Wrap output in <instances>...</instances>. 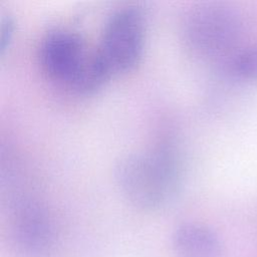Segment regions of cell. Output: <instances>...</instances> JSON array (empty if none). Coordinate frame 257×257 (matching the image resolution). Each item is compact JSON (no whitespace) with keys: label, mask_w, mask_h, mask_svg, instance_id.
Segmentation results:
<instances>
[{"label":"cell","mask_w":257,"mask_h":257,"mask_svg":"<svg viewBox=\"0 0 257 257\" xmlns=\"http://www.w3.org/2000/svg\"><path fill=\"white\" fill-rule=\"evenodd\" d=\"M116 187L126 201L141 210L166 206L177 194L181 167L165 147L121 156L113 168Z\"/></svg>","instance_id":"obj_1"},{"label":"cell","mask_w":257,"mask_h":257,"mask_svg":"<svg viewBox=\"0 0 257 257\" xmlns=\"http://www.w3.org/2000/svg\"><path fill=\"white\" fill-rule=\"evenodd\" d=\"M181 33L186 47L194 55L226 62L240 49L244 20L231 4L220 1L200 2L186 11Z\"/></svg>","instance_id":"obj_3"},{"label":"cell","mask_w":257,"mask_h":257,"mask_svg":"<svg viewBox=\"0 0 257 257\" xmlns=\"http://www.w3.org/2000/svg\"><path fill=\"white\" fill-rule=\"evenodd\" d=\"M225 64L232 75L244 80H257V43L240 48Z\"/></svg>","instance_id":"obj_7"},{"label":"cell","mask_w":257,"mask_h":257,"mask_svg":"<svg viewBox=\"0 0 257 257\" xmlns=\"http://www.w3.org/2000/svg\"><path fill=\"white\" fill-rule=\"evenodd\" d=\"M146 42V18L137 5H124L107 17L97 49L111 74L134 68Z\"/></svg>","instance_id":"obj_4"},{"label":"cell","mask_w":257,"mask_h":257,"mask_svg":"<svg viewBox=\"0 0 257 257\" xmlns=\"http://www.w3.org/2000/svg\"><path fill=\"white\" fill-rule=\"evenodd\" d=\"M15 31V20L7 14L2 16L0 23V52L3 54L8 48Z\"/></svg>","instance_id":"obj_8"},{"label":"cell","mask_w":257,"mask_h":257,"mask_svg":"<svg viewBox=\"0 0 257 257\" xmlns=\"http://www.w3.org/2000/svg\"><path fill=\"white\" fill-rule=\"evenodd\" d=\"M10 235L20 257H47L53 244V227L42 203L30 196L10 206Z\"/></svg>","instance_id":"obj_5"},{"label":"cell","mask_w":257,"mask_h":257,"mask_svg":"<svg viewBox=\"0 0 257 257\" xmlns=\"http://www.w3.org/2000/svg\"><path fill=\"white\" fill-rule=\"evenodd\" d=\"M38 60L50 79L79 94L95 92L111 75L97 47L90 48L70 29L47 32L38 47Z\"/></svg>","instance_id":"obj_2"},{"label":"cell","mask_w":257,"mask_h":257,"mask_svg":"<svg viewBox=\"0 0 257 257\" xmlns=\"http://www.w3.org/2000/svg\"><path fill=\"white\" fill-rule=\"evenodd\" d=\"M175 257H224V248L217 233L210 227L186 222L173 232Z\"/></svg>","instance_id":"obj_6"}]
</instances>
